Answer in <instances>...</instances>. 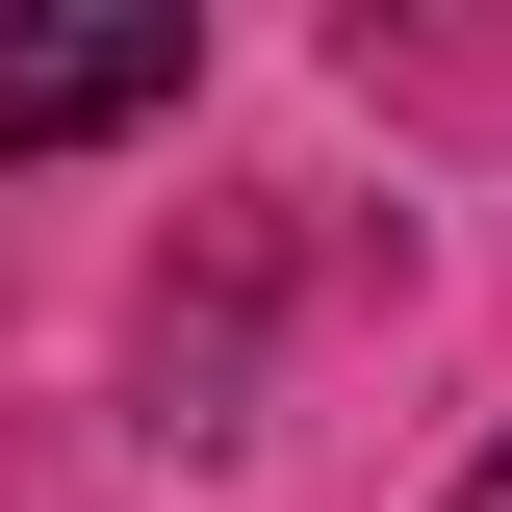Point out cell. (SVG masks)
Instances as JSON below:
<instances>
[{"instance_id":"cell-1","label":"cell","mask_w":512,"mask_h":512,"mask_svg":"<svg viewBox=\"0 0 512 512\" xmlns=\"http://www.w3.org/2000/svg\"><path fill=\"white\" fill-rule=\"evenodd\" d=\"M154 103H180V0H0V154H77Z\"/></svg>"},{"instance_id":"cell-2","label":"cell","mask_w":512,"mask_h":512,"mask_svg":"<svg viewBox=\"0 0 512 512\" xmlns=\"http://www.w3.org/2000/svg\"><path fill=\"white\" fill-rule=\"evenodd\" d=\"M461 512H512V461H487V487H461Z\"/></svg>"}]
</instances>
